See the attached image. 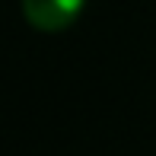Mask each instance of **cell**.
I'll list each match as a JSON object with an SVG mask.
<instances>
[{"instance_id":"6da1fadb","label":"cell","mask_w":156,"mask_h":156,"mask_svg":"<svg viewBox=\"0 0 156 156\" xmlns=\"http://www.w3.org/2000/svg\"><path fill=\"white\" fill-rule=\"evenodd\" d=\"M86 0H23V16L38 32H64L80 19Z\"/></svg>"}]
</instances>
